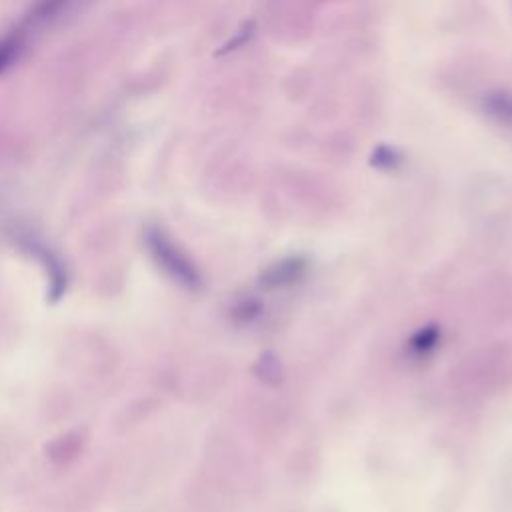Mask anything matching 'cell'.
<instances>
[{
	"label": "cell",
	"instance_id": "1",
	"mask_svg": "<svg viewBox=\"0 0 512 512\" xmlns=\"http://www.w3.org/2000/svg\"><path fill=\"white\" fill-rule=\"evenodd\" d=\"M72 0H34L16 24L0 34V74L14 66L36 34L60 18Z\"/></svg>",
	"mask_w": 512,
	"mask_h": 512
},
{
	"label": "cell",
	"instance_id": "2",
	"mask_svg": "<svg viewBox=\"0 0 512 512\" xmlns=\"http://www.w3.org/2000/svg\"><path fill=\"white\" fill-rule=\"evenodd\" d=\"M148 242H150V248L162 256V262L166 268H170V272L180 278L182 282L190 284V282H196V274L194 270L190 268V264L182 258V254L172 246V242L160 232V230H150L148 234Z\"/></svg>",
	"mask_w": 512,
	"mask_h": 512
},
{
	"label": "cell",
	"instance_id": "3",
	"mask_svg": "<svg viewBox=\"0 0 512 512\" xmlns=\"http://www.w3.org/2000/svg\"><path fill=\"white\" fill-rule=\"evenodd\" d=\"M482 108L500 126H506L512 130V92H506V90L488 92L482 100Z\"/></svg>",
	"mask_w": 512,
	"mask_h": 512
}]
</instances>
